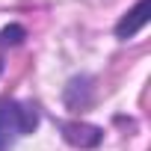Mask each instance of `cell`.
Here are the masks:
<instances>
[{
    "label": "cell",
    "instance_id": "1",
    "mask_svg": "<svg viewBox=\"0 0 151 151\" xmlns=\"http://www.w3.org/2000/svg\"><path fill=\"white\" fill-rule=\"evenodd\" d=\"M36 124H39V110L33 104L3 98L0 101V151H9L15 139H21L24 133H33Z\"/></svg>",
    "mask_w": 151,
    "mask_h": 151
},
{
    "label": "cell",
    "instance_id": "2",
    "mask_svg": "<svg viewBox=\"0 0 151 151\" xmlns=\"http://www.w3.org/2000/svg\"><path fill=\"white\" fill-rule=\"evenodd\" d=\"M148 9H151V0H139V3L116 24V36L119 39H130V36H136L145 24H148Z\"/></svg>",
    "mask_w": 151,
    "mask_h": 151
},
{
    "label": "cell",
    "instance_id": "3",
    "mask_svg": "<svg viewBox=\"0 0 151 151\" xmlns=\"http://www.w3.org/2000/svg\"><path fill=\"white\" fill-rule=\"evenodd\" d=\"M62 133L71 145H80V148H92L101 142V130L92 127V124H77V122H71V124H62Z\"/></svg>",
    "mask_w": 151,
    "mask_h": 151
},
{
    "label": "cell",
    "instance_id": "4",
    "mask_svg": "<svg viewBox=\"0 0 151 151\" xmlns=\"http://www.w3.org/2000/svg\"><path fill=\"white\" fill-rule=\"evenodd\" d=\"M21 39H24V27H18V24H12V27H6L3 33H0V45L3 47L6 45H18Z\"/></svg>",
    "mask_w": 151,
    "mask_h": 151
}]
</instances>
